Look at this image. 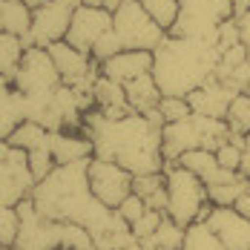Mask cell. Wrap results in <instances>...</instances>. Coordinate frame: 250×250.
<instances>
[{"mask_svg": "<svg viewBox=\"0 0 250 250\" xmlns=\"http://www.w3.org/2000/svg\"><path fill=\"white\" fill-rule=\"evenodd\" d=\"M3 6H6V0H0V15H3Z\"/></svg>", "mask_w": 250, "mask_h": 250, "instance_id": "cell-47", "label": "cell"}, {"mask_svg": "<svg viewBox=\"0 0 250 250\" xmlns=\"http://www.w3.org/2000/svg\"><path fill=\"white\" fill-rule=\"evenodd\" d=\"M118 52H124V43H121V38H118L115 29H112V32H106L98 43H95V49H92V61L101 66V63H106L109 58H115Z\"/></svg>", "mask_w": 250, "mask_h": 250, "instance_id": "cell-34", "label": "cell"}, {"mask_svg": "<svg viewBox=\"0 0 250 250\" xmlns=\"http://www.w3.org/2000/svg\"><path fill=\"white\" fill-rule=\"evenodd\" d=\"M152 72V52H138V49H124L115 58H109L106 63H101V75L112 78L118 83H129L141 75Z\"/></svg>", "mask_w": 250, "mask_h": 250, "instance_id": "cell-17", "label": "cell"}, {"mask_svg": "<svg viewBox=\"0 0 250 250\" xmlns=\"http://www.w3.org/2000/svg\"><path fill=\"white\" fill-rule=\"evenodd\" d=\"M112 32V15L101 6H78L72 12V23H69V32H66V43L75 46V49L92 55L95 43L101 38Z\"/></svg>", "mask_w": 250, "mask_h": 250, "instance_id": "cell-14", "label": "cell"}, {"mask_svg": "<svg viewBox=\"0 0 250 250\" xmlns=\"http://www.w3.org/2000/svg\"><path fill=\"white\" fill-rule=\"evenodd\" d=\"M49 147H52V155H55V164H78V161L95 158L92 141H89L81 129L49 132Z\"/></svg>", "mask_w": 250, "mask_h": 250, "instance_id": "cell-18", "label": "cell"}, {"mask_svg": "<svg viewBox=\"0 0 250 250\" xmlns=\"http://www.w3.org/2000/svg\"><path fill=\"white\" fill-rule=\"evenodd\" d=\"M49 55H52V61H55L58 75H61V81H63L66 86H75V89H89V92H92L95 81L101 78V66L92 61V55H86V52L69 46L66 41L52 43Z\"/></svg>", "mask_w": 250, "mask_h": 250, "instance_id": "cell-12", "label": "cell"}, {"mask_svg": "<svg viewBox=\"0 0 250 250\" xmlns=\"http://www.w3.org/2000/svg\"><path fill=\"white\" fill-rule=\"evenodd\" d=\"M21 213V230L15 250H63V230L66 222H52L35 210L32 199L18 204Z\"/></svg>", "mask_w": 250, "mask_h": 250, "instance_id": "cell-10", "label": "cell"}, {"mask_svg": "<svg viewBox=\"0 0 250 250\" xmlns=\"http://www.w3.org/2000/svg\"><path fill=\"white\" fill-rule=\"evenodd\" d=\"M222 52L210 43H196L167 35L161 46L152 52V78L161 89V95L187 98L201 83L216 75Z\"/></svg>", "mask_w": 250, "mask_h": 250, "instance_id": "cell-3", "label": "cell"}, {"mask_svg": "<svg viewBox=\"0 0 250 250\" xmlns=\"http://www.w3.org/2000/svg\"><path fill=\"white\" fill-rule=\"evenodd\" d=\"M181 250H227L222 245V239L210 230L207 222H196L184 230V245Z\"/></svg>", "mask_w": 250, "mask_h": 250, "instance_id": "cell-26", "label": "cell"}, {"mask_svg": "<svg viewBox=\"0 0 250 250\" xmlns=\"http://www.w3.org/2000/svg\"><path fill=\"white\" fill-rule=\"evenodd\" d=\"M147 210H150V207H147L144 201L138 199L135 193H132V196H129V199H126L124 204L118 207V216H121V219H124L129 227H132L135 222H138V219H141V216H144V213H147Z\"/></svg>", "mask_w": 250, "mask_h": 250, "instance_id": "cell-38", "label": "cell"}, {"mask_svg": "<svg viewBox=\"0 0 250 250\" xmlns=\"http://www.w3.org/2000/svg\"><path fill=\"white\" fill-rule=\"evenodd\" d=\"M124 89H126V104H129V109L138 112V115H147L152 109H158V104L164 98L161 89H158V83H155V78H152V72L124 83Z\"/></svg>", "mask_w": 250, "mask_h": 250, "instance_id": "cell-21", "label": "cell"}, {"mask_svg": "<svg viewBox=\"0 0 250 250\" xmlns=\"http://www.w3.org/2000/svg\"><path fill=\"white\" fill-rule=\"evenodd\" d=\"M32 18H35V12L26 6L23 0H6L3 15H0V29L26 41V35L32 32Z\"/></svg>", "mask_w": 250, "mask_h": 250, "instance_id": "cell-24", "label": "cell"}, {"mask_svg": "<svg viewBox=\"0 0 250 250\" xmlns=\"http://www.w3.org/2000/svg\"><path fill=\"white\" fill-rule=\"evenodd\" d=\"M158 112H161L164 124H175V121H184V118L193 115L190 101L187 98H175V95H164L161 104H158Z\"/></svg>", "mask_w": 250, "mask_h": 250, "instance_id": "cell-33", "label": "cell"}, {"mask_svg": "<svg viewBox=\"0 0 250 250\" xmlns=\"http://www.w3.org/2000/svg\"><path fill=\"white\" fill-rule=\"evenodd\" d=\"M242 155H245V150H242L239 144H233V141H227V144H222V147L216 150L219 164H222L225 170H233V173H239V167H242Z\"/></svg>", "mask_w": 250, "mask_h": 250, "instance_id": "cell-36", "label": "cell"}, {"mask_svg": "<svg viewBox=\"0 0 250 250\" xmlns=\"http://www.w3.org/2000/svg\"><path fill=\"white\" fill-rule=\"evenodd\" d=\"M164 118L158 109L147 115L129 112L124 118H106L101 109H89L81 132L92 141L95 158L121 164L132 175L164 173L167 161L161 152Z\"/></svg>", "mask_w": 250, "mask_h": 250, "instance_id": "cell-1", "label": "cell"}, {"mask_svg": "<svg viewBox=\"0 0 250 250\" xmlns=\"http://www.w3.org/2000/svg\"><path fill=\"white\" fill-rule=\"evenodd\" d=\"M132 193L144 201L150 210H161V213H167V178H164V173L135 175V181H132Z\"/></svg>", "mask_w": 250, "mask_h": 250, "instance_id": "cell-23", "label": "cell"}, {"mask_svg": "<svg viewBox=\"0 0 250 250\" xmlns=\"http://www.w3.org/2000/svg\"><path fill=\"white\" fill-rule=\"evenodd\" d=\"M52 95L55 92H49V95H23V112H26V121L41 124L49 132H61L63 129V118H61Z\"/></svg>", "mask_w": 250, "mask_h": 250, "instance_id": "cell-22", "label": "cell"}, {"mask_svg": "<svg viewBox=\"0 0 250 250\" xmlns=\"http://www.w3.org/2000/svg\"><path fill=\"white\" fill-rule=\"evenodd\" d=\"M144 3V9H147V15H150L155 23L161 26L164 32H170L178 21V12H181V6H178V0H141Z\"/></svg>", "mask_w": 250, "mask_h": 250, "instance_id": "cell-29", "label": "cell"}, {"mask_svg": "<svg viewBox=\"0 0 250 250\" xmlns=\"http://www.w3.org/2000/svg\"><path fill=\"white\" fill-rule=\"evenodd\" d=\"M245 95H250V86H248V92H245Z\"/></svg>", "mask_w": 250, "mask_h": 250, "instance_id": "cell-48", "label": "cell"}, {"mask_svg": "<svg viewBox=\"0 0 250 250\" xmlns=\"http://www.w3.org/2000/svg\"><path fill=\"white\" fill-rule=\"evenodd\" d=\"M72 12H75V9L46 0L41 9H35V18H32V32L26 35L23 43H26V46H41V49H49L52 43L66 41V32H69V23H72Z\"/></svg>", "mask_w": 250, "mask_h": 250, "instance_id": "cell-13", "label": "cell"}, {"mask_svg": "<svg viewBox=\"0 0 250 250\" xmlns=\"http://www.w3.org/2000/svg\"><path fill=\"white\" fill-rule=\"evenodd\" d=\"M121 3H124V0H101V9H106L109 15H115V12L121 9Z\"/></svg>", "mask_w": 250, "mask_h": 250, "instance_id": "cell-43", "label": "cell"}, {"mask_svg": "<svg viewBox=\"0 0 250 250\" xmlns=\"http://www.w3.org/2000/svg\"><path fill=\"white\" fill-rule=\"evenodd\" d=\"M236 210H239V213H242L245 219H250V193H245L242 199L236 201Z\"/></svg>", "mask_w": 250, "mask_h": 250, "instance_id": "cell-40", "label": "cell"}, {"mask_svg": "<svg viewBox=\"0 0 250 250\" xmlns=\"http://www.w3.org/2000/svg\"><path fill=\"white\" fill-rule=\"evenodd\" d=\"M46 138H49V129H43L41 124H32V121H23V124L9 135V144L29 152V150H35V147H41Z\"/></svg>", "mask_w": 250, "mask_h": 250, "instance_id": "cell-28", "label": "cell"}, {"mask_svg": "<svg viewBox=\"0 0 250 250\" xmlns=\"http://www.w3.org/2000/svg\"><path fill=\"white\" fill-rule=\"evenodd\" d=\"M29 167H32V173H35L38 181H41V178H46V175L58 167V164H55V155H52V147H49V138H46L41 147L29 150Z\"/></svg>", "mask_w": 250, "mask_h": 250, "instance_id": "cell-32", "label": "cell"}, {"mask_svg": "<svg viewBox=\"0 0 250 250\" xmlns=\"http://www.w3.org/2000/svg\"><path fill=\"white\" fill-rule=\"evenodd\" d=\"M245 150H250V132L245 135Z\"/></svg>", "mask_w": 250, "mask_h": 250, "instance_id": "cell-45", "label": "cell"}, {"mask_svg": "<svg viewBox=\"0 0 250 250\" xmlns=\"http://www.w3.org/2000/svg\"><path fill=\"white\" fill-rule=\"evenodd\" d=\"M250 12V0H236V3H233V15H236V18H242V15H248Z\"/></svg>", "mask_w": 250, "mask_h": 250, "instance_id": "cell-42", "label": "cell"}, {"mask_svg": "<svg viewBox=\"0 0 250 250\" xmlns=\"http://www.w3.org/2000/svg\"><path fill=\"white\" fill-rule=\"evenodd\" d=\"M3 250H15V248H3Z\"/></svg>", "mask_w": 250, "mask_h": 250, "instance_id": "cell-49", "label": "cell"}, {"mask_svg": "<svg viewBox=\"0 0 250 250\" xmlns=\"http://www.w3.org/2000/svg\"><path fill=\"white\" fill-rule=\"evenodd\" d=\"M89 161L58 164L46 178L35 184L32 204L41 216H46L52 222H72V225L86 227L92 239H101L118 222V210L95 199L89 187Z\"/></svg>", "mask_w": 250, "mask_h": 250, "instance_id": "cell-2", "label": "cell"}, {"mask_svg": "<svg viewBox=\"0 0 250 250\" xmlns=\"http://www.w3.org/2000/svg\"><path fill=\"white\" fill-rule=\"evenodd\" d=\"M227 126L233 135H248L250 132V95H239V98L230 104V112H227Z\"/></svg>", "mask_w": 250, "mask_h": 250, "instance_id": "cell-30", "label": "cell"}, {"mask_svg": "<svg viewBox=\"0 0 250 250\" xmlns=\"http://www.w3.org/2000/svg\"><path fill=\"white\" fill-rule=\"evenodd\" d=\"M92 95H95V109H101L106 118H124L129 115V104H126V89L124 83L112 81V78L101 75L92 86Z\"/></svg>", "mask_w": 250, "mask_h": 250, "instance_id": "cell-20", "label": "cell"}, {"mask_svg": "<svg viewBox=\"0 0 250 250\" xmlns=\"http://www.w3.org/2000/svg\"><path fill=\"white\" fill-rule=\"evenodd\" d=\"M239 173H242V178L250 184V150H245V155H242V167H239Z\"/></svg>", "mask_w": 250, "mask_h": 250, "instance_id": "cell-41", "label": "cell"}, {"mask_svg": "<svg viewBox=\"0 0 250 250\" xmlns=\"http://www.w3.org/2000/svg\"><path fill=\"white\" fill-rule=\"evenodd\" d=\"M227 3H236V0H227Z\"/></svg>", "mask_w": 250, "mask_h": 250, "instance_id": "cell-50", "label": "cell"}, {"mask_svg": "<svg viewBox=\"0 0 250 250\" xmlns=\"http://www.w3.org/2000/svg\"><path fill=\"white\" fill-rule=\"evenodd\" d=\"M12 83L23 95H49L63 81H61L58 69H55V61H52L49 49L26 46L23 58H21L15 75H12Z\"/></svg>", "mask_w": 250, "mask_h": 250, "instance_id": "cell-9", "label": "cell"}, {"mask_svg": "<svg viewBox=\"0 0 250 250\" xmlns=\"http://www.w3.org/2000/svg\"><path fill=\"white\" fill-rule=\"evenodd\" d=\"M18 230H21V213H18V207L0 204V245L3 248H15Z\"/></svg>", "mask_w": 250, "mask_h": 250, "instance_id": "cell-31", "label": "cell"}, {"mask_svg": "<svg viewBox=\"0 0 250 250\" xmlns=\"http://www.w3.org/2000/svg\"><path fill=\"white\" fill-rule=\"evenodd\" d=\"M164 178H167V216L181 227L204 222L213 207L207 184L181 164H167Z\"/></svg>", "mask_w": 250, "mask_h": 250, "instance_id": "cell-5", "label": "cell"}, {"mask_svg": "<svg viewBox=\"0 0 250 250\" xmlns=\"http://www.w3.org/2000/svg\"><path fill=\"white\" fill-rule=\"evenodd\" d=\"M52 3H61V6H69V9H78V6H83L86 0H52Z\"/></svg>", "mask_w": 250, "mask_h": 250, "instance_id": "cell-44", "label": "cell"}, {"mask_svg": "<svg viewBox=\"0 0 250 250\" xmlns=\"http://www.w3.org/2000/svg\"><path fill=\"white\" fill-rule=\"evenodd\" d=\"M230 126L227 121L219 118H207V115H190L184 121H175V124H164L161 129V152H164V161L175 164L184 152L193 150H219L222 144L230 141Z\"/></svg>", "mask_w": 250, "mask_h": 250, "instance_id": "cell-4", "label": "cell"}, {"mask_svg": "<svg viewBox=\"0 0 250 250\" xmlns=\"http://www.w3.org/2000/svg\"><path fill=\"white\" fill-rule=\"evenodd\" d=\"M164 216H167V213H161V210H147V213H144V216H141V219L132 225V236H135L138 242L150 239L152 233L158 230V225L164 222Z\"/></svg>", "mask_w": 250, "mask_h": 250, "instance_id": "cell-35", "label": "cell"}, {"mask_svg": "<svg viewBox=\"0 0 250 250\" xmlns=\"http://www.w3.org/2000/svg\"><path fill=\"white\" fill-rule=\"evenodd\" d=\"M112 29L121 38L124 49L138 52H155L161 46V41L167 38V32L147 15L141 0H124L121 9L112 15Z\"/></svg>", "mask_w": 250, "mask_h": 250, "instance_id": "cell-7", "label": "cell"}, {"mask_svg": "<svg viewBox=\"0 0 250 250\" xmlns=\"http://www.w3.org/2000/svg\"><path fill=\"white\" fill-rule=\"evenodd\" d=\"M239 43H242L239 21L230 18V21H225V23L219 26V52H227V49H233V46H239Z\"/></svg>", "mask_w": 250, "mask_h": 250, "instance_id": "cell-37", "label": "cell"}, {"mask_svg": "<svg viewBox=\"0 0 250 250\" xmlns=\"http://www.w3.org/2000/svg\"><path fill=\"white\" fill-rule=\"evenodd\" d=\"M178 6H181L178 21L167 35L210 46H219V26L236 18L233 3L227 0H178Z\"/></svg>", "mask_w": 250, "mask_h": 250, "instance_id": "cell-6", "label": "cell"}, {"mask_svg": "<svg viewBox=\"0 0 250 250\" xmlns=\"http://www.w3.org/2000/svg\"><path fill=\"white\" fill-rule=\"evenodd\" d=\"M184 230L187 227H181L170 216H164V222L158 225V230L152 233L150 239L138 242V245H141V250H181V245H184Z\"/></svg>", "mask_w": 250, "mask_h": 250, "instance_id": "cell-25", "label": "cell"}, {"mask_svg": "<svg viewBox=\"0 0 250 250\" xmlns=\"http://www.w3.org/2000/svg\"><path fill=\"white\" fill-rule=\"evenodd\" d=\"M23 52H26V43L21 38H15V35H9V32L0 29V72L3 75H9V78L15 75Z\"/></svg>", "mask_w": 250, "mask_h": 250, "instance_id": "cell-27", "label": "cell"}, {"mask_svg": "<svg viewBox=\"0 0 250 250\" xmlns=\"http://www.w3.org/2000/svg\"><path fill=\"white\" fill-rule=\"evenodd\" d=\"M236 21H239V32H242V43H245L248 52H250V12L242 15V18H236Z\"/></svg>", "mask_w": 250, "mask_h": 250, "instance_id": "cell-39", "label": "cell"}, {"mask_svg": "<svg viewBox=\"0 0 250 250\" xmlns=\"http://www.w3.org/2000/svg\"><path fill=\"white\" fill-rule=\"evenodd\" d=\"M86 6H101V0H86Z\"/></svg>", "mask_w": 250, "mask_h": 250, "instance_id": "cell-46", "label": "cell"}, {"mask_svg": "<svg viewBox=\"0 0 250 250\" xmlns=\"http://www.w3.org/2000/svg\"><path fill=\"white\" fill-rule=\"evenodd\" d=\"M26 121L23 92L12 83V78L0 72V141H9V135Z\"/></svg>", "mask_w": 250, "mask_h": 250, "instance_id": "cell-19", "label": "cell"}, {"mask_svg": "<svg viewBox=\"0 0 250 250\" xmlns=\"http://www.w3.org/2000/svg\"><path fill=\"white\" fill-rule=\"evenodd\" d=\"M0 250H3V245H0Z\"/></svg>", "mask_w": 250, "mask_h": 250, "instance_id": "cell-51", "label": "cell"}, {"mask_svg": "<svg viewBox=\"0 0 250 250\" xmlns=\"http://www.w3.org/2000/svg\"><path fill=\"white\" fill-rule=\"evenodd\" d=\"M239 98L236 89H230L227 83H222L219 78H210L207 83H201L196 92H190L187 101H190V109L196 115H207V118H219L225 121L227 112H230V104Z\"/></svg>", "mask_w": 250, "mask_h": 250, "instance_id": "cell-16", "label": "cell"}, {"mask_svg": "<svg viewBox=\"0 0 250 250\" xmlns=\"http://www.w3.org/2000/svg\"><path fill=\"white\" fill-rule=\"evenodd\" d=\"M132 181H135V175L124 170L121 164L101 161V158L89 161V187H92L95 199L112 210H118L132 196Z\"/></svg>", "mask_w": 250, "mask_h": 250, "instance_id": "cell-11", "label": "cell"}, {"mask_svg": "<svg viewBox=\"0 0 250 250\" xmlns=\"http://www.w3.org/2000/svg\"><path fill=\"white\" fill-rule=\"evenodd\" d=\"M210 230L222 239L227 250H250V219H245L236 207H210L207 219Z\"/></svg>", "mask_w": 250, "mask_h": 250, "instance_id": "cell-15", "label": "cell"}, {"mask_svg": "<svg viewBox=\"0 0 250 250\" xmlns=\"http://www.w3.org/2000/svg\"><path fill=\"white\" fill-rule=\"evenodd\" d=\"M38 178L29 167V152L0 141V204L18 207L21 201L32 199Z\"/></svg>", "mask_w": 250, "mask_h": 250, "instance_id": "cell-8", "label": "cell"}]
</instances>
